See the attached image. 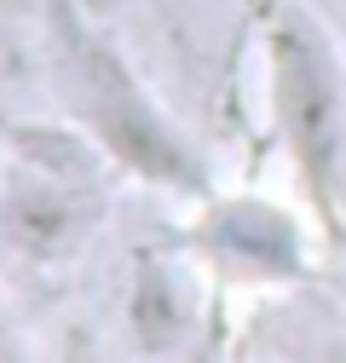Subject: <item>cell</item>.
I'll list each match as a JSON object with an SVG mask.
<instances>
[{
  "instance_id": "8992f818",
  "label": "cell",
  "mask_w": 346,
  "mask_h": 363,
  "mask_svg": "<svg viewBox=\"0 0 346 363\" xmlns=\"http://www.w3.org/2000/svg\"><path fill=\"white\" fill-rule=\"evenodd\" d=\"M12 352V317H6V306H0V357Z\"/></svg>"
},
{
  "instance_id": "52a82bcc",
  "label": "cell",
  "mask_w": 346,
  "mask_h": 363,
  "mask_svg": "<svg viewBox=\"0 0 346 363\" xmlns=\"http://www.w3.org/2000/svg\"><path fill=\"white\" fill-rule=\"evenodd\" d=\"M12 248H6V213H0V259H6Z\"/></svg>"
},
{
  "instance_id": "7a4b0ae2",
  "label": "cell",
  "mask_w": 346,
  "mask_h": 363,
  "mask_svg": "<svg viewBox=\"0 0 346 363\" xmlns=\"http://www.w3.org/2000/svg\"><path fill=\"white\" fill-rule=\"evenodd\" d=\"M260 69H266V116L294 173V196L318 213L323 231L340 219L346 173V69L329 29L300 6L272 0L260 12Z\"/></svg>"
},
{
  "instance_id": "5b68a950",
  "label": "cell",
  "mask_w": 346,
  "mask_h": 363,
  "mask_svg": "<svg viewBox=\"0 0 346 363\" xmlns=\"http://www.w3.org/2000/svg\"><path fill=\"white\" fill-rule=\"evenodd\" d=\"M133 323L145 329L150 346H179V335L191 317H185V300H179V265H156V259H139V283H133Z\"/></svg>"
},
{
  "instance_id": "3957f363",
  "label": "cell",
  "mask_w": 346,
  "mask_h": 363,
  "mask_svg": "<svg viewBox=\"0 0 346 363\" xmlns=\"http://www.w3.org/2000/svg\"><path fill=\"white\" fill-rule=\"evenodd\" d=\"M116 162L69 127H23L12 133V156L0 162V213L6 248L23 259H64L99 225Z\"/></svg>"
},
{
  "instance_id": "6da1fadb",
  "label": "cell",
  "mask_w": 346,
  "mask_h": 363,
  "mask_svg": "<svg viewBox=\"0 0 346 363\" xmlns=\"http://www.w3.org/2000/svg\"><path fill=\"white\" fill-rule=\"evenodd\" d=\"M40 23H47V58H52L64 121H75L127 179L167 191L179 202H202L213 191L208 156L156 104L145 75L104 35V23L81 0H40Z\"/></svg>"
},
{
  "instance_id": "277c9868",
  "label": "cell",
  "mask_w": 346,
  "mask_h": 363,
  "mask_svg": "<svg viewBox=\"0 0 346 363\" xmlns=\"http://www.w3.org/2000/svg\"><path fill=\"white\" fill-rule=\"evenodd\" d=\"M312 225L306 202H283L266 191H208L185 231L191 265L237 289H289L312 271Z\"/></svg>"
}]
</instances>
